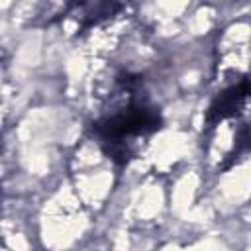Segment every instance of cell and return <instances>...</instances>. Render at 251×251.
<instances>
[{
  "label": "cell",
  "instance_id": "1",
  "mask_svg": "<svg viewBox=\"0 0 251 251\" xmlns=\"http://www.w3.org/2000/svg\"><path fill=\"white\" fill-rule=\"evenodd\" d=\"M110 100V108L92 122V133L110 159L127 163L141 141L161 127V112L143 94V78L131 73L116 76Z\"/></svg>",
  "mask_w": 251,
  "mask_h": 251
},
{
  "label": "cell",
  "instance_id": "2",
  "mask_svg": "<svg viewBox=\"0 0 251 251\" xmlns=\"http://www.w3.org/2000/svg\"><path fill=\"white\" fill-rule=\"evenodd\" d=\"M247 90H249V82L243 76L237 84H231L229 88H226L222 94L216 96V100L210 104L208 114H206V124L212 127L218 122L235 116L239 112V108L243 106L245 98H247Z\"/></svg>",
  "mask_w": 251,
  "mask_h": 251
}]
</instances>
